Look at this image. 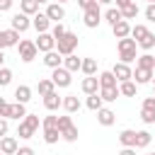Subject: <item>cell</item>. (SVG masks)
<instances>
[{
  "label": "cell",
  "instance_id": "obj_16",
  "mask_svg": "<svg viewBox=\"0 0 155 155\" xmlns=\"http://www.w3.org/2000/svg\"><path fill=\"white\" fill-rule=\"evenodd\" d=\"M17 148H19L17 138H12V136H2V138H0V153H2V155H15Z\"/></svg>",
  "mask_w": 155,
  "mask_h": 155
},
{
  "label": "cell",
  "instance_id": "obj_20",
  "mask_svg": "<svg viewBox=\"0 0 155 155\" xmlns=\"http://www.w3.org/2000/svg\"><path fill=\"white\" fill-rule=\"evenodd\" d=\"M153 73H155V70H150V68H138V65H136V70H133L136 85H148V82H153Z\"/></svg>",
  "mask_w": 155,
  "mask_h": 155
},
{
  "label": "cell",
  "instance_id": "obj_44",
  "mask_svg": "<svg viewBox=\"0 0 155 155\" xmlns=\"http://www.w3.org/2000/svg\"><path fill=\"white\" fill-rule=\"evenodd\" d=\"M97 5V0H78V7L85 12V10H90V7H94Z\"/></svg>",
  "mask_w": 155,
  "mask_h": 155
},
{
  "label": "cell",
  "instance_id": "obj_32",
  "mask_svg": "<svg viewBox=\"0 0 155 155\" xmlns=\"http://www.w3.org/2000/svg\"><path fill=\"white\" fill-rule=\"evenodd\" d=\"M136 65H138V68H150V70H155V56L140 53V56L136 58Z\"/></svg>",
  "mask_w": 155,
  "mask_h": 155
},
{
  "label": "cell",
  "instance_id": "obj_58",
  "mask_svg": "<svg viewBox=\"0 0 155 155\" xmlns=\"http://www.w3.org/2000/svg\"><path fill=\"white\" fill-rule=\"evenodd\" d=\"M148 155H155V153H148Z\"/></svg>",
  "mask_w": 155,
  "mask_h": 155
},
{
  "label": "cell",
  "instance_id": "obj_2",
  "mask_svg": "<svg viewBox=\"0 0 155 155\" xmlns=\"http://www.w3.org/2000/svg\"><path fill=\"white\" fill-rule=\"evenodd\" d=\"M36 128H39V116H36V114H27V116L19 121V126H17V136L24 138V140H29V138L36 133Z\"/></svg>",
  "mask_w": 155,
  "mask_h": 155
},
{
  "label": "cell",
  "instance_id": "obj_11",
  "mask_svg": "<svg viewBox=\"0 0 155 155\" xmlns=\"http://www.w3.org/2000/svg\"><path fill=\"white\" fill-rule=\"evenodd\" d=\"M34 44H36V48H39L41 53H46V51H53V48H56V39L51 36V31H41V34L36 36V41H34Z\"/></svg>",
  "mask_w": 155,
  "mask_h": 155
},
{
  "label": "cell",
  "instance_id": "obj_6",
  "mask_svg": "<svg viewBox=\"0 0 155 155\" xmlns=\"http://www.w3.org/2000/svg\"><path fill=\"white\" fill-rule=\"evenodd\" d=\"M51 80H53L56 90H58V87H70V82H73V73L65 70L63 65H58V68L51 70Z\"/></svg>",
  "mask_w": 155,
  "mask_h": 155
},
{
  "label": "cell",
  "instance_id": "obj_24",
  "mask_svg": "<svg viewBox=\"0 0 155 155\" xmlns=\"http://www.w3.org/2000/svg\"><path fill=\"white\" fill-rule=\"evenodd\" d=\"M29 99H31V87H29V85H17V87H15V102L27 104Z\"/></svg>",
  "mask_w": 155,
  "mask_h": 155
},
{
  "label": "cell",
  "instance_id": "obj_25",
  "mask_svg": "<svg viewBox=\"0 0 155 155\" xmlns=\"http://www.w3.org/2000/svg\"><path fill=\"white\" fill-rule=\"evenodd\" d=\"M80 63H82V58H78L75 53L63 56V68H65V70H70V73H78V70H80Z\"/></svg>",
  "mask_w": 155,
  "mask_h": 155
},
{
  "label": "cell",
  "instance_id": "obj_33",
  "mask_svg": "<svg viewBox=\"0 0 155 155\" xmlns=\"http://www.w3.org/2000/svg\"><path fill=\"white\" fill-rule=\"evenodd\" d=\"M36 90H39V94H41V97H46L48 92H53V90H56V85H53V80H51V78H41V80H39V85H36Z\"/></svg>",
  "mask_w": 155,
  "mask_h": 155
},
{
  "label": "cell",
  "instance_id": "obj_50",
  "mask_svg": "<svg viewBox=\"0 0 155 155\" xmlns=\"http://www.w3.org/2000/svg\"><path fill=\"white\" fill-rule=\"evenodd\" d=\"M119 155H136V148H121Z\"/></svg>",
  "mask_w": 155,
  "mask_h": 155
},
{
  "label": "cell",
  "instance_id": "obj_41",
  "mask_svg": "<svg viewBox=\"0 0 155 155\" xmlns=\"http://www.w3.org/2000/svg\"><path fill=\"white\" fill-rule=\"evenodd\" d=\"M10 82H12V70L2 65V68H0V87H7Z\"/></svg>",
  "mask_w": 155,
  "mask_h": 155
},
{
  "label": "cell",
  "instance_id": "obj_46",
  "mask_svg": "<svg viewBox=\"0 0 155 155\" xmlns=\"http://www.w3.org/2000/svg\"><path fill=\"white\" fill-rule=\"evenodd\" d=\"M143 109H153V111H155V97H153V94L143 99Z\"/></svg>",
  "mask_w": 155,
  "mask_h": 155
},
{
  "label": "cell",
  "instance_id": "obj_54",
  "mask_svg": "<svg viewBox=\"0 0 155 155\" xmlns=\"http://www.w3.org/2000/svg\"><path fill=\"white\" fill-rule=\"evenodd\" d=\"M36 2H39V5H48V0H36Z\"/></svg>",
  "mask_w": 155,
  "mask_h": 155
},
{
  "label": "cell",
  "instance_id": "obj_3",
  "mask_svg": "<svg viewBox=\"0 0 155 155\" xmlns=\"http://www.w3.org/2000/svg\"><path fill=\"white\" fill-rule=\"evenodd\" d=\"M75 48H78V34L65 31L61 39H56V51L61 56H70V53H75Z\"/></svg>",
  "mask_w": 155,
  "mask_h": 155
},
{
  "label": "cell",
  "instance_id": "obj_23",
  "mask_svg": "<svg viewBox=\"0 0 155 155\" xmlns=\"http://www.w3.org/2000/svg\"><path fill=\"white\" fill-rule=\"evenodd\" d=\"M119 143H121V148H136V131L133 128H124L119 133Z\"/></svg>",
  "mask_w": 155,
  "mask_h": 155
},
{
  "label": "cell",
  "instance_id": "obj_14",
  "mask_svg": "<svg viewBox=\"0 0 155 155\" xmlns=\"http://www.w3.org/2000/svg\"><path fill=\"white\" fill-rule=\"evenodd\" d=\"M114 121H116V114L109 109V107H102V109H97V124L99 126H114Z\"/></svg>",
  "mask_w": 155,
  "mask_h": 155
},
{
  "label": "cell",
  "instance_id": "obj_19",
  "mask_svg": "<svg viewBox=\"0 0 155 155\" xmlns=\"http://www.w3.org/2000/svg\"><path fill=\"white\" fill-rule=\"evenodd\" d=\"M44 65L53 70V68L63 65V56H61V53H58L56 48H53V51H46V53H44Z\"/></svg>",
  "mask_w": 155,
  "mask_h": 155
},
{
  "label": "cell",
  "instance_id": "obj_53",
  "mask_svg": "<svg viewBox=\"0 0 155 155\" xmlns=\"http://www.w3.org/2000/svg\"><path fill=\"white\" fill-rule=\"evenodd\" d=\"M97 2H99V5H111L114 0H97Z\"/></svg>",
  "mask_w": 155,
  "mask_h": 155
},
{
  "label": "cell",
  "instance_id": "obj_56",
  "mask_svg": "<svg viewBox=\"0 0 155 155\" xmlns=\"http://www.w3.org/2000/svg\"><path fill=\"white\" fill-rule=\"evenodd\" d=\"M153 97H155V85H153Z\"/></svg>",
  "mask_w": 155,
  "mask_h": 155
},
{
  "label": "cell",
  "instance_id": "obj_27",
  "mask_svg": "<svg viewBox=\"0 0 155 155\" xmlns=\"http://www.w3.org/2000/svg\"><path fill=\"white\" fill-rule=\"evenodd\" d=\"M41 128H44V140H46L48 145L58 143V138H61V131H58V126H41Z\"/></svg>",
  "mask_w": 155,
  "mask_h": 155
},
{
  "label": "cell",
  "instance_id": "obj_30",
  "mask_svg": "<svg viewBox=\"0 0 155 155\" xmlns=\"http://www.w3.org/2000/svg\"><path fill=\"white\" fill-rule=\"evenodd\" d=\"M85 107H87L90 111H97V109H102V107H104V99L99 97V92H94V94H87V102H85Z\"/></svg>",
  "mask_w": 155,
  "mask_h": 155
},
{
  "label": "cell",
  "instance_id": "obj_48",
  "mask_svg": "<svg viewBox=\"0 0 155 155\" xmlns=\"http://www.w3.org/2000/svg\"><path fill=\"white\" fill-rule=\"evenodd\" d=\"M12 2H15V0H0V12H7V10L12 7Z\"/></svg>",
  "mask_w": 155,
  "mask_h": 155
},
{
  "label": "cell",
  "instance_id": "obj_38",
  "mask_svg": "<svg viewBox=\"0 0 155 155\" xmlns=\"http://www.w3.org/2000/svg\"><path fill=\"white\" fill-rule=\"evenodd\" d=\"M148 31H150V29H148L145 24H133V27H131V39H136V44H138Z\"/></svg>",
  "mask_w": 155,
  "mask_h": 155
},
{
  "label": "cell",
  "instance_id": "obj_60",
  "mask_svg": "<svg viewBox=\"0 0 155 155\" xmlns=\"http://www.w3.org/2000/svg\"><path fill=\"white\" fill-rule=\"evenodd\" d=\"M0 155H2V153H0Z\"/></svg>",
  "mask_w": 155,
  "mask_h": 155
},
{
  "label": "cell",
  "instance_id": "obj_40",
  "mask_svg": "<svg viewBox=\"0 0 155 155\" xmlns=\"http://www.w3.org/2000/svg\"><path fill=\"white\" fill-rule=\"evenodd\" d=\"M48 31H51V36H53V39H61V36H63V34H65V31H68V29H65V27H63V22H53V24H51V29H48Z\"/></svg>",
  "mask_w": 155,
  "mask_h": 155
},
{
  "label": "cell",
  "instance_id": "obj_45",
  "mask_svg": "<svg viewBox=\"0 0 155 155\" xmlns=\"http://www.w3.org/2000/svg\"><path fill=\"white\" fill-rule=\"evenodd\" d=\"M7 131H10V124H7V119H5V116H0V138H2V136H7Z\"/></svg>",
  "mask_w": 155,
  "mask_h": 155
},
{
  "label": "cell",
  "instance_id": "obj_22",
  "mask_svg": "<svg viewBox=\"0 0 155 155\" xmlns=\"http://www.w3.org/2000/svg\"><path fill=\"white\" fill-rule=\"evenodd\" d=\"M61 107L68 111V114H75V111H80V99H78V94H65L63 97V102H61Z\"/></svg>",
  "mask_w": 155,
  "mask_h": 155
},
{
  "label": "cell",
  "instance_id": "obj_26",
  "mask_svg": "<svg viewBox=\"0 0 155 155\" xmlns=\"http://www.w3.org/2000/svg\"><path fill=\"white\" fill-rule=\"evenodd\" d=\"M136 92H138V85H136L133 80L119 82V94H124V97H136Z\"/></svg>",
  "mask_w": 155,
  "mask_h": 155
},
{
  "label": "cell",
  "instance_id": "obj_4",
  "mask_svg": "<svg viewBox=\"0 0 155 155\" xmlns=\"http://www.w3.org/2000/svg\"><path fill=\"white\" fill-rule=\"evenodd\" d=\"M58 131H61V138L68 140V143H75L78 140V126L73 124L70 116H58Z\"/></svg>",
  "mask_w": 155,
  "mask_h": 155
},
{
  "label": "cell",
  "instance_id": "obj_17",
  "mask_svg": "<svg viewBox=\"0 0 155 155\" xmlns=\"http://www.w3.org/2000/svg\"><path fill=\"white\" fill-rule=\"evenodd\" d=\"M80 90H82L85 94H94V92H99V80H97L94 75H85L82 82H80Z\"/></svg>",
  "mask_w": 155,
  "mask_h": 155
},
{
  "label": "cell",
  "instance_id": "obj_12",
  "mask_svg": "<svg viewBox=\"0 0 155 155\" xmlns=\"http://www.w3.org/2000/svg\"><path fill=\"white\" fill-rule=\"evenodd\" d=\"M111 73H114V78H116V82H124V80H131L133 78V70H131V65L128 63H114V68H111Z\"/></svg>",
  "mask_w": 155,
  "mask_h": 155
},
{
  "label": "cell",
  "instance_id": "obj_10",
  "mask_svg": "<svg viewBox=\"0 0 155 155\" xmlns=\"http://www.w3.org/2000/svg\"><path fill=\"white\" fill-rule=\"evenodd\" d=\"M44 15H46L51 22H63V19H65V7H63L61 2H48Z\"/></svg>",
  "mask_w": 155,
  "mask_h": 155
},
{
  "label": "cell",
  "instance_id": "obj_55",
  "mask_svg": "<svg viewBox=\"0 0 155 155\" xmlns=\"http://www.w3.org/2000/svg\"><path fill=\"white\" fill-rule=\"evenodd\" d=\"M56 2H61V5H63V2H68V0H56Z\"/></svg>",
  "mask_w": 155,
  "mask_h": 155
},
{
  "label": "cell",
  "instance_id": "obj_34",
  "mask_svg": "<svg viewBox=\"0 0 155 155\" xmlns=\"http://www.w3.org/2000/svg\"><path fill=\"white\" fill-rule=\"evenodd\" d=\"M99 97H102L104 102H116V97H119V85H116V87H99Z\"/></svg>",
  "mask_w": 155,
  "mask_h": 155
},
{
  "label": "cell",
  "instance_id": "obj_36",
  "mask_svg": "<svg viewBox=\"0 0 155 155\" xmlns=\"http://www.w3.org/2000/svg\"><path fill=\"white\" fill-rule=\"evenodd\" d=\"M102 19H107L109 24H116V22L124 19V17H121V10H119V7H109V10L102 15Z\"/></svg>",
  "mask_w": 155,
  "mask_h": 155
},
{
  "label": "cell",
  "instance_id": "obj_57",
  "mask_svg": "<svg viewBox=\"0 0 155 155\" xmlns=\"http://www.w3.org/2000/svg\"><path fill=\"white\" fill-rule=\"evenodd\" d=\"M153 85H155V73H153Z\"/></svg>",
  "mask_w": 155,
  "mask_h": 155
},
{
  "label": "cell",
  "instance_id": "obj_18",
  "mask_svg": "<svg viewBox=\"0 0 155 155\" xmlns=\"http://www.w3.org/2000/svg\"><path fill=\"white\" fill-rule=\"evenodd\" d=\"M111 31L116 39H124V36H131V22L128 19H119L116 24H111Z\"/></svg>",
  "mask_w": 155,
  "mask_h": 155
},
{
  "label": "cell",
  "instance_id": "obj_28",
  "mask_svg": "<svg viewBox=\"0 0 155 155\" xmlns=\"http://www.w3.org/2000/svg\"><path fill=\"white\" fill-rule=\"evenodd\" d=\"M97 80H99V87H116V78L111 70H102L97 75Z\"/></svg>",
  "mask_w": 155,
  "mask_h": 155
},
{
  "label": "cell",
  "instance_id": "obj_35",
  "mask_svg": "<svg viewBox=\"0 0 155 155\" xmlns=\"http://www.w3.org/2000/svg\"><path fill=\"white\" fill-rule=\"evenodd\" d=\"M150 140H153V136H150L148 131H136V150H138V148H148Z\"/></svg>",
  "mask_w": 155,
  "mask_h": 155
},
{
  "label": "cell",
  "instance_id": "obj_21",
  "mask_svg": "<svg viewBox=\"0 0 155 155\" xmlns=\"http://www.w3.org/2000/svg\"><path fill=\"white\" fill-rule=\"evenodd\" d=\"M61 102H63V97H58L56 90L48 92V94L44 97V107H46V111H58V109H61Z\"/></svg>",
  "mask_w": 155,
  "mask_h": 155
},
{
  "label": "cell",
  "instance_id": "obj_9",
  "mask_svg": "<svg viewBox=\"0 0 155 155\" xmlns=\"http://www.w3.org/2000/svg\"><path fill=\"white\" fill-rule=\"evenodd\" d=\"M19 44V31H15L12 27L10 29H0V48H10V46H17Z\"/></svg>",
  "mask_w": 155,
  "mask_h": 155
},
{
  "label": "cell",
  "instance_id": "obj_47",
  "mask_svg": "<svg viewBox=\"0 0 155 155\" xmlns=\"http://www.w3.org/2000/svg\"><path fill=\"white\" fill-rule=\"evenodd\" d=\"M15 155H36V153H34V148L22 145V148H17V153H15Z\"/></svg>",
  "mask_w": 155,
  "mask_h": 155
},
{
  "label": "cell",
  "instance_id": "obj_42",
  "mask_svg": "<svg viewBox=\"0 0 155 155\" xmlns=\"http://www.w3.org/2000/svg\"><path fill=\"white\" fill-rule=\"evenodd\" d=\"M140 121H143V124H155V111L140 107Z\"/></svg>",
  "mask_w": 155,
  "mask_h": 155
},
{
  "label": "cell",
  "instance_id": "obj_43",
  "mask_svg": "<svg viewBox=\"0 0 155 155\" xmlns=\"http://www.w3.org/2000/svg\"><path fill=\"white\" fill-rule=\"evenodd\" d=\"M145 19H148V22H155V2H148V7H145Z\"/></svg>",
  "mask_w": 155,
  "mask_h": 155
},
{
  "label": "cell",
  "instance_id": "obj_52",
  "mask_svg": "<svg viewBox=\"0 0 155 155\" xmlns=\"http://www.w3.org/2000/svg\"><path fill=\"white\" fill-rule=\"evenodd\" d=\"M2 65H5V51L0 48V68H2Z\"/></svg>",
  "mask_w": 155,
  "mask_h": 155
},
{
  "label": "cell",
  "instance_id": "obj_1",
  "mask_svg": "<svg viewBox=\"0 0 155 155\" xmlns=\"http://www.w3.org/2000/svg\"><path fill=\"white\" fill-rule=\"evenodd\" d=\"M116 48H119V61L121 63H133L136 58H138V44H136V39H131V36H124V39H119L116 41Z\"/></svg>",
  "mask_w": 155,
  "mask_h": 155
},
{
  "label": "cell",
  "instance_id": "obj_5",
  "mask_svg": "<svg viewBox=\"0 0 155 155\" xmlns=\"http://www.w3.org/2000/svg\"><path fill=\"white\" fill-rule=\"evenodd\" d=\"M17 48H19V58H22L24 63H31V61L39 56V48H36V44H34V41H29V39H19Z\"/></svg>",
  "mask_w": 155,
  "mask_h": 155
},
{
  "label": "cell",
  "instance_id": "obj_7",
  "mask_svg": "<svg viewBox=\"0 0 155 155\" xmlns=\"http://www.w3.org/2000/svg\"><path fill=\"white\" fill-rule=\"evenodd\" d=\"M82 22H85L87 29H97V27L102 24V10H99V2H97L94 7H90V10L82 12Z\"/></svg>",
  "mask_w": 155,
  "mask_h": 155
},
{
  "label": "cell",
  "instance_id": "obj_13",
  "mask_svg": "<svg viewBox=\"0 0 155 155\" xmlns=\"http://www.w3.org/2000/svg\"><path fill=\"white\" fill-rule=\"evenodd\" d=\"M24 116H27V104H19V102H12V104H7L5 119H15V121H22Z\"/></svg>",
  "mask_w": 155,
  "mask_h": 155
},
{
  "label": "cell",
  "instance_id": "obj_8",
  "mask_svg": "<svg viewBox=\"0 0 155 155\" xmlns=\"http://www.w3.org/2000/svg\"><path fill=\"white\" fill-rule=\"evenodd\" d=\"M10 24H12V29H15V31L24 34V31L31 27V17H29V15H24V12H15V15H12V19H10Z\"/></svg>",
  "mask_w": 155,
  "mask_h": 155
},
{
  "label": "cell",
  "instance_id": "obj_37",
  "mask_svg": "<svg viewBox=\"0 0 155 155\" xmlns=\"http://www.w3.org/2000/svg\"><path fill=\"white\" fill-rule=\"evenodd\" d=\"M80 70H82L85 75H94V73H97V61H94V58H82Z\"/></svg>",
  "mask_w": 155,
  "mask_h": 155
},
{
  "label": "cell",
  "instance_id": "obj_51",
  "mask_svg": "<svg viewBox=\"0 0 155 155\" xmlns=\"http://www.w3.org/2000/svg\"><path fill=\"white\" fill-rule=\"evenodd\" d=\"M114 2H116V7H119V10H121V7H126V5H128V2H131V0H114Z\"/></svg>",
  "mask_w": 155,
  "mask_h": 155
},
{
  "label": "cell",
  "instance_id": "obj_29",
  "mask_svg": "<svg viewBox=\"0 0 155 155\" xmlns=\"http://www.w3.org/2000/svg\"><path fill=\"white\" fill-rule=\"evenodd\" d=\"M19 12L34 17V15L39 12V2H36V0H19Z\"/></svg>",
  "mask_w": 155,
  "mask_h": 155
},
{
  "label": "cell",
  "instance_id": "obj_59",
  "mask_svg": "<svg viewBox=\"0 0 155 155\" xmlns=\"http://www.w3.org/2000/svg\"><path fill=\"white\" fill-rule=\"evenodd\" d=\"M148 2H155V0H148Z\"/></svg>",
  "mask_w": 155,
  "mask_h": 155
},
{
  "label": "cell",
  "instance_id": "obj_15",
  "mask_svg": "<svg viewBox=\"0 0 155 155\" xmlns=\"http://www.w3.org/2000/svg\"><path fill=\"white\" fill-rule=\"evenodd\" d=\"M51 24H53V22H51L44 12H36V15L31 17V27H34L39 34H41V31H48V29H51Z\"/></svg>",
  "mask_w": 155,
  "mask_h": 155
},
{
  "label": "cell",
  "instance_id": "obj_49",
  "mask_svg": "<svg viewBox=\"0 0 155 155\" xmlns=\"http://www.w3.org/2000/svg\"><path fill=\"white\" fill-rule=\"evenodd\" d=\"M7 104H10V102H7L5 97H0V116H5V111H7Z\"/></svg>",
  "mask_w": 155,
  "mask_h": 155
},
{
  "label": "cell",
  "instance_id": "obj_39",
  "mask_svg": "<svg viewBox=\"0 0 155 155\" xmlns=\"http://www.w3.org/2000/svg\"><path fill=\"white\" fill-rule=\"evenodd\" d=\"M138 46H140L143 51H150V48L155 46V34H153V31H148V34H145V36L138 41Z\"/></svg>",
  "mask_w": 155,
  "mask_h": 155
},
{
  "label": "cell",
  "instance_id": "obj_31",
  "mask_svg": "<svg viewBox=\"0 0 155 155\" xmlns=\"http://www.w3.org/2000/svg\"><path fill=\"white\" fill-rule=\"evenodd\" d=\"M138 12H140V10H138L136 0H131L126 7H121V17H124V19H136V17H138Z\"/></svg>",
  "mask_w": 155,
  "mask_h": 155
}]
</instances>
